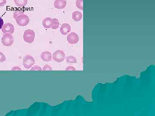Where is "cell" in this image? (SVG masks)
<instances>
[{"mask_svg": "<svg viewBox=\"0 0 155 116\" xmlns=\"http://www.w3.org/2000/svg\"><path fill=\"white\" fill-rule=\"evenodd\" d=\"M12 70H21V69L19 67H15L12 68Z\"/></svg>", "mask_w": 155, "mask_h": 116, "instance_id": "cell-24", "label": "cell"}, {"mask_svg": "<svg viewBox=\"0 0 155 116\" xmlns=\"http://www.w3.org/2000/svg\"><path fill=\"white\" fill-rule=\"evenodd\" d=\"M6 60V57L2 53L0 52V62H2L5 61Z\"/></svg>", "mask_w": 155, "mask_h": 116, "instance_id": "cell-18", "label": "cell"}, {"mask_svg": "<svg viewBox=\"0 0 155 116\" xmlns=\"http://www.w3.org/2000/svg\"><path fill=\"white\" fill-rule=\"evenodd\" d=\"M42 68L41 67L39 66L38 65L34 66L31 69V71H35V70H37V71H42Z\"/></svg>", "mask_w": 155, "mask_h": 116, "instance_id": "cell-19", "label": "cell"}, {"mask_svg": "<svg viewBox=\"0 0 155 116\" xmlns=\"http://www.w3.org/2000/svg\"><path fill=\"white\" fill-rule=\"evenodd\" d=\"M66 0H55L54 2V6L57 9H63L66 7Z\"/></svg>", "mask_w": 155, "mask_h": 116, "instance_id": "cell-8", "label": "cell"}, {"mask_svg": "<svg viewBox=\"0 0 155 116\" xmlns=\"http://www.w3.org/2000/svg\"><path fill=\"white\" fill-rule=\"evenodd\" d=\"M76 6L79 9L83 10V0H76Z\"/></svg>", "mask_w": 155, "mask_h": 116, "instance_id": "cell-17", "label": "cell"}, {"mask_svg": "<svg viewBox=\"0 0 155 116\" xmlns=\"http://www.w3.org/2000/svg\"><path fill=\"white\" fill-rule=\"evenodd\" d=\"M15 20L17 24L21 26H27L30 21L28 16L24 14L20 15L16 18Z\"/></svg>", "mask_w": 155, "mask_h": 116, "instance_id": "cell-2", "label": "cell"}, {"mask_svg": "<svg viewBox=\"0 0 155 116\" xmlns=\"http://www.w3.org/2000/svg\"><path fill=\"white\" fill-rule=\"evenodd\" d=\"M52 18L47 17V18H45L42 22V25L45 28H51Z\"/></svg>", "mask_w": 155, "mask_h": 116, "instance_id": "cell-11", "label": "cell"}, {"mask_svg": "<svg viewBox=\"0 0 155 116\" xmlns=\"http://www.w3.org/2000/svg\"><path fill=\"white\" fill-rule=\"evenodd\" d=\"M14 42V37L10 34H4L1 38L2 43L3 45L5 46H11L13 45Z\"/></svg>", "mask_w": 155, "mask_h": 116, "instance_id": "cell-3", "label": "cell"}, {"mask_svg": "<svg viewBox=\"0 0 155 116\" xmlns=\"http://www.w3.org/2000/svg\"><path fill=\"white\" fill-rule=\"evenodd\" d=\"M14 3L18 7H24L27 4L28 0H14Z\"/></svg>", "mask_w": 155, "mask_h": 116, "instance_id": "cell-13", "label": "cell"}, {"mask_svg": "<svg viewBox=\"0 0 155 116\" xmlns=\"http://www.w3.org/2000/svg\"><path fill=\"white\" fill-rule=\"evenodd\" d=\"M59 27V22L58 20L56 18L52 19V20L51 28L53 29H57Z\"/></svg>", "mask_w": 155, "mask_h": 116, "instance_id": "cell-14", "label": "cell"}, {"mask_svg": "<svg viewBox=\"0 0 155 116\" xmlns=\"http://www.w3.org/2000/svg\"><path fill=\"white\" fill-rule=\"evenodd\" d=\"M1 30L3 34L9 33L12 34L14 32V25L11 23H6L3 26Z\"/></svg>", "mask_w": 155, "mask_h": 116, "instance_id": "cell-6", "label": "cell"}, {"mask_svg": "<svg viewBox=\"0 0 155 116\" xmlns=\"http://www.w3.org/2000/svg\"><path fill=\"white\" fill-rule=\"evenodd\" d=\"M41 57L44 61H51L52 59V55L49 52L45 51L41 53Z\"/></svg>", "mask_w": 155, "mask_h": 116, "instance_id": "cell-10", "label": "cell"}, {"mask_svg": "<svg viewBox=\"0 0 155 116\" xmlns=\"http://www.w3.org/2000/svg\"><path fill=\"white\" fill-rule=\"evenodd\" d=\"M35 63L34 58L30 55H27L23 58V65L25 68L29 69Z\"/></svg>", "mask_w": 155, "mask_h": 116, "instance_id": "cell-4", "label": "cell"}, {"mask_svg": "<svg viewBox=\"0 0 155 116\" xmlns=\"http://www.w3.org/2000/svg\"><path fill=\"white\" fill-rule=\"evenodd\" d=\"M66 71H67V70H74V71H75V70H76V69H75V67H73L69 66L66 67Z\"/></svg>", "mask_w": 155, "mask_h": 116, "instance_id": "cell-23", "label": "cell"}, {"mask_svg": "<svg viewBox=\"0 0 155 116\" xmlns=\"http://www.w3.org/2000/svg\"><path fill=\"white\" fill-rule=\"evenodd\" d=\"M43 70L44 71H52V68L51 67V66L46 65L44 67Z\"/></svg>", "mask_w": 155, "mask_h": 116, "instance_id": "cell-20", "label": "cell"}, {"mask_svg": "<svg viewBox=\"0 0 155 116\" xmlns=\"http://www.w3.org/2000/svg\"><path fill=\"white\" fill-rule=\"evenodd\" d=\"M68 42L71 45L77 44L79 40V37L77 34L75 32H72L67 37Z\"/></svg>", "mask_w": 155, "mask_h": 116, "instance_id": "cell-7", "label": "cell"}, {"mask_svg": "<svg viewBox=\"0 0 155 116\" xmlns=\"http://www.w3.org/2000/svg\"><path fill=\"white\" fill-rule=\"evenodd\" d=\"M60 31L63 35L68 34L71 32L70 26L67 23L62 24L60 27Z\"/></svg>", "mask_w": 155, "mask_h": 116, "instance_id": "cell-9", "label": "cell"}, {"mask_svg": "<svg viewBox=\"0 0 155 116\" xmlns=\"http://www.w3.org/2000/svg\"><path fill=\"white\" fill-rule=\"evenodd\" d=\"M53 59L56 62H62L65 59L64 52L61 50L56 51L53 54Z\"/></svg>", "mask_w": 155, "mask_h": 116, "instance_id": "cell-5", "label": "cell"}, {"mask_svg": "<svg viewBox=\"0 0 155 116\" xmlns=\"http://www.w3.org/2000/svg\"><path fill=\"white\" fill-rule=\"evenodd\" d=\"M35 38V33L31 29H27L25 31L23 34V39L26 43L31 44L33 42Z\"/></svg>", "mask_w": 155, "mask_h": 116, "instance_id": "cell-1", "label": "cell"}, {"mask_svg": "<svg viewBox=\"0 0 155 116\" xmlns=\"http://www.w3.org/2000/svg\"><path fill=\"white\" fill-rule=\"evenodd\" d=\"M72 18L75 21H79L82 19V14L79 11H75L72 13Z\"/></svg>", "mask_w": 155, "mask_h": 116, "instance_id": "cell-12", "label": "cell"}, {"mask_svg": "<svg viewBox=\"0 0 155 116\" xmlns=\"http://www.w3.org/2000/svg\"><path fill=\"white\" fill-rule=\"evenodd\" d=\"M66 61L68 63H76L77 62V59L75 57L73 56H69L66 58Z\"/></svg>", "mask_w": 155, "mask_h": 116, "instance_id": "cell-16", "label": "cell"}, {"mask_svg": "<svg viewBox=\"0 0 155 116\" xmlns=\"http://www.w3.org/2000/svg\"><path fill=\"white\" fill-rule=\"evenodd\" d=\"M24 11L22 9H17L16 10H15L14 12V14H13V16H14V18L16 19V18L19 16L20 15L22 14H24Z\"/></svg>", "mask_w": 155, "mask_h": 116, "instance_id": "cell-15", "label": "cell"}, {"mask_svg": "<svg viewBox=\"0 0 155 116\" xmlns=\"http://www.w3.org/2000/svg\"><path fill=\"white\" fill-rule=\"evenodd\" d=\"M3 20L2 18L0 16V29L2 28L3 25Z\"/></svg>", "mask_w": 155, "mask_h": 116, "instance_id": "cell-22", "label": "cell"}, {"mask_svg": "<svg viewBox=\"0 0 155 116\" xmlns=\"http://www.w3.org/2000/svg\"><path fill=\"white\" fill-rule=\"evenodd\" d=\"M7 3V0H0V7L4 6Z\"/></svg>", "mask_w": 155, "mask_h": 116, "instance_id": "cell-21", "label": "cell"}]
</instances>
